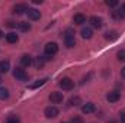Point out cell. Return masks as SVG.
Wrapping results in <instances>:
<instances>
[{
    "mask_svg": "<svg viewBox=\"0 0 125 123\" xmlns=\"http://www.w3.org/2000/svg\"><path fill=\"white\" fill-rule=\"evenodd\" d=\"M44 51H45V60H51L57 52H58V44H55V42H48L47 45H45V48H44Z\"/></svg>",
    "mask_w": 125,
    "mask_h": 123,
    "instance_id": "obj_1",
    "label": "cell"
},
{
    "mask_svg": "<svg viewBox=\"0 0 125 123\" xmlns=\"http://www.w3.org/2000/svg\"><path fill=\"white\" fill-rule=\"evenodd\" d=\"M64 44L67 48H73L76 45V39H74V31L73 29H67L64 32Z\"/></svg>",
    "mask_w": 125,
    "mask_h": 123,
    "instance_id": "obj_2",
    "label": "cell"
},
{
    "mask_svg": "<svg viewBox=\"0 0 125 123\" xmlns=\"http://www.w3.org/2000/svg\"><path fill=\"white\" fill-rule=\"evenodd\" d=\"M13 77H15L16 80H19V81H26V80H28V74H26V71L22 70V68H15V70H13Z\"/></svg>",
    "mask_w": 125,
    "mask_h": 123,
    "instance_id": "obj_3",
    "label": "cell"
},
{
    "mask_svg": "<svg viewBox=\"0 0 125 123\" xmlns=\"http://www.w3.org/2000/svg\"><path fill=\"white\" fill-rule=\"evenodd\" d=\"M60 87H61L62 90H71L73 87H74V81L71 80V78H68V77H64L60 80Z\"/></svg>",
    "mask_w": 125,
    "mask_h": 123,
    "instance_id": "obj_4",
    "label": "cell"
},
{
    "mask_svg": "<svg viewBox=\"0 0 125 123\" xmlns=\"http://www.w3.org/2000/svg\"><path fill=\"white\" fill-rule=\"evenodd\" d=\"M44 114H45V117H48V119H55V117L58 116V109H57L55 106H50V107H47V109L44 110Z\"/></svg>",
    "mask_w": 125,
    "mask_h": 123,
    "instance_id": "obj_5",
    "label": "cell"
},
{
    "mask_svg": "<svg viewBox=\"0 0 125 123\" xmlns=\"http://www.w3.org/2000/svg\"><path fill=\"white\" fill-rule=\"evenodd\" d=\"M50 101L51 103H54V104H58V103H62V100H64V96H62V93H58V91H52L50 94Z\"/></svg>",
    "mask_w": 125,
    "mask_h": 123,
    "instance_id": "obj_6",
    "label": "cell"
},
{
    "mask_svg": "<svg viewBox=\"0 0 125 123\" xmlns=\"http://www.w3.org/2000/svg\"><path fill=\"white\" fill-rule=\"evenodd\" d=\"M28 12V6L25 3H19V4H15L13 6V13L15 15H23Z\"/></svg>",
    "mask_w": 125,
    "mask_h": 123,
    "instance_id": "obj_7",
    "label": "cell"
},
{
    "mask_svg": "<svg viewBox=\"0 0 125 123\" xmlns=\"http://www.w3.org/2000/svg\"><path fill=\"white\" fill-rule=\"evenodd\" d=\"M119 98H121V94L118 91H109L106 94V100H108L109 103H116Z\"/></svg>",
    "mask_w": 125,
    "mask_h": 123,
    "instance_id": "obj_8",
    "label": "cell"
},
{
    "mask_svg": "<svg viewBox=\"0 0 125 123\" xmlns=\"http://www.w3.org/2000/svg\"><path fill=\"white\" fill-rule=\"evenodd\" d=\"M26 15H28V18H29L31 20H38V19L41 18V12L36 10V9H28Z\"/></svg>",
    "mask_w": 125,
    "mask_h": 123,
    "instance_id": "obj_9",
    "label": "cell"
},
{
    "mask_svg": "<svg viewBox=\"0 0 125 123\" xmlns=\"http://www.w3.org/2000/svg\"><path fill=\"white\" fill-rule=\"evenodd\" d=\"M89 23H90L93 28H96V29H100V28H102V19H100L99 16H92V18L89 19Z\"/></svg>",
    "mask_w": 125,
    "mask_h": 123,
    "instance_id": "obj_10",
    "label": "cell"
},
{
    "mask_svg": "<svg viewBox=\"0 0 125 123\" xmlns=\"http://www.w3.org/2000/svg\"><path fill=\"white\" fill-rule=\"evenodd\" d=\"M94 110H96V107H94V104H93V103H86V104H83V106H82V112H83L84 114L93 113Z\"/></svg>",
    "mask_w": 125,
    "mask_h": 123,
    "instance_id": "obj_11",
    "label": "cell"
},
{
    "mask_svg": "<svg viewBox=\"0 0 125 123\" xmlns=\"http://www.w3.org/2000/svg\"><path fill=\"white\" fill-rule=\"evenodd\" d=\"M9 70H10V62L7 60L0 61V74H6V72H9Z\"/></svg>",
    "mask_w": 125,
    "mask_h": 123,
    "instance_id": "obj_12",
    "label": "cell"
},
{
    "mask_svg": "<svg viewBox=\"0 0 125 123\" xmlns=\"http://www.w3.org/2000/svg\"><path fill=\"white\" fill-rule=\"evenodd\" d=\"M73 22H74L76 25H83V23H86V16L82 15V13H77V15H74Z\"/></svg>",
    "mask_w": 125,
    "mask_h": 123,
    "instance_id": "obj_13",
    "label": "cell"
},
{
    "mask_svg": "<svg viewBox=\"0 0 125 123\" xmlns=\"http://www.w3.org/2000/svg\"><path fill=\"white\" fill-rule=\"evenodd\" d=\"M80 35H82V38L83 39H90L92 38V35H93V32H92V29L90 28H82V31H80Z\"/></svg>",
    "mask_w": 125,
    "mask_h": 123,
    "instance_id": "obj_14",
    "label": "cell"
},
{
    "mask_svg": "<svg viewBox=\"0 0 125 123\" xmlns=\"http://www.w3.org/2000/svg\"><path fill=\"white\" fill-rule=\"evenodd\" d=\"M32 62H33V58H32L31 55H23V57L21 58V64H22V67H31Z\"/></svg>",
    "mask_w": 125,
    "mask_h": 123,
    "instance_id": "obj_15",
    "label": "cell"
},
{
    "mask_svg": "<svg viewBox=\"0 0 125 123\" xmlns=\"http://www.w3.org/2000/svg\"><path fill=\"white\" fill-rule=\"evenodd\" d=\"M6 41H7L9 44H16V42L19 41V36H18L15 32H9V33L6 35Z\"/></svg>",
    "mask_w": 125,
    "mask_h": 123,
    "instance_id": "obj_16",
    "label": "cell"
},
{
    "mask_svg": "<svg viewBox=\"0 0 125 123\" xmlns=\"http://www.w3.org/2000/svg\"><path fill=\"white\" fill-rule=\"evenodd\" d=\"M47 81H48V78H41V80H38L36 83H33V84H31V86H29V88H31V90H35V88H38V87L44 86V84H45Z\"/></svg>",
    "mask_w": 125,
    "mask_h": 123,
    "instance_id": "obj_17",
    "label": "cell"
},
{
    "mask_svg": "<svg viewBox=\"0 0 125 123\" xmlns=\"http://www.w3.org/2000/svg\"><path fill=\"white\" fill-rule=\"evenodd\" d=\"M105 38H106L108 41H115V39H118V32H115V31L108 32V33L105 35Z\"/></svg>",
    "mask_w": 125,
    "mask_h": 123,
    "instance_id": "obj_18",
    "label": "cell"
},
{
    "mask_svg": "<svg viewBox=\"0 0 125 123\" xmlns=\"http://www.w3.org/2000/svg\"><path fill=\"white\" fill-rule=\"evenodd\" d=\"M68 104H70V106H79V104H82V98H80L79 96L71 97V98H70V101H68Z\"/></svg>",
    "mask_w": 125,
    "mask_h": 123,
    "instance_id": "obj_19",
    "label": "cell"
},
{
    "mask_svg": "<svg viewBox=\"0 0 125 123\" xmlns=\"http://www.w3.org/2000/svg\"><path fill=\"white\" fill-rule=\"evenodd\" d=\"M9 98V90L6 87H0V100H6Z\"/></svg>",
    "mask_w": 125,
    "mask_h": 123,
    "instance_id": "obj_20",
    "label": "cell"
},
{
    "mask_svg": "<svg viewBox=\"0 0 125 123\" xmlns=\"http://www.w3.org/2000/svg\"><path fill=\"white\" fill-rule=\"evenodd\" d=\"M18 26H19L21 31H23V32L31 31V25H29L28 22H21V23H18Z\"/></svg>",
    "mask_w": 125,
    "mask_h": 123,
    "instance_id": "obj_21",
    "label": "cell"
},
{
    "mask_svg": "<svg viewBox=\"0 0 125 123\" xmlns=\"http://www.w3.org/2000/svg\"><path fill=\"white\" fill-rule=\"evenodd\" d=\"M6 123H21V120H19V117L18 116H9L7 117V120H6Z\"/></svg>",
    "mask_w": 125,
    "mask_h": 123,
    "instance_id": "obj_22",
    "label": "cell"
},
{
    "mask_svg": "<svg viewBox=\"0 0 125 123\" xmlns=\"http://www.w3.org/2000/svg\"><path fill=\"white\" fill-rule=\"evenodd\" d=\"M118 60L125 62V49H121V51L118 52Z\"/></svg>",
    "mask_w": 125,
    "mask_h": 123,
    "instance_id": "obj_23",
    "label": "cell"
},
{
    "mask_svg": "<svg viewBox=\"0 0 125 123\" xmlns=\"http://www.w3.org/2000/svg\"><path fill=\"white\" fill-rule=\"evenodd\" d=\"M106 6L115 7V6H118V1H116V0H106Z\"/></svg>",
    "mask_w": 125,
    "mask_h": 123,
    "instance_id": "obj_24",
    "label": "cell"
},
{
    "mask_svg": "<svg viewBox=\"0 0 125 123\" xmlns=\"http://www.w3.org/2000/svg\"><path fill=\"white\" fill-rule=\"evenodd\" d=\"M71 123H84V122H83V119H82V117H79V116H74V117L71 119Z\"/></svg>",
    "mask_w": 125,
    "mask_h": 123,
    "instance_id": "obj_25",
    "label": "cell"
},
{
    "mask_svg": "<svg viewBox=\"0 0 125 123\" xmlns=\"http://www.w3.org/2000/svg\"><path fill=\"white\" fill-rule=\"evenodd\" d=\"M42 65H44V60H42V57H38V58H36V67L41 68Z\"/></svg>",
    "mask_w": 125,
    "mask_h": 123,
    "instance_id": "obj_26",
    "label": "cell"
},
{
    "mask_svg": "<svg viewBox=\"0 0 125 123\" xmlns=\"http://www.w3.org/2000/svg\"><path fill=\"white\" fill-rule=\"evenodd\" d=\"M121 15H122V18H125V3L124 4H121V12H119Z\"/></svg>",
    "mask_w": 125,
    "mask_h": 123,
    "instance_id": "obj_27",
    "label": "cell"
},
{
    "mask_svg": "<svg viewBox=\"0 0 125 123\" xmlns=\"http://www.w3.org/2000/svg\"><path fill=\"white\" fill-rule=\"evenodd\" d=\"M7 26H9V28H15L16 23H13V22H7Z\"/></svg>",
    "mask_w": 125,
    "mask_h": 123,
    "instance_id": "obj_28",
    "label": "cell"
},
{
    "mask_svg": "<svg viewBox=\"0 0 125 123\" xmlns=\"http://www.w3.org/2000/svg\"><path fill=\"white\" fill-rule=\"evenodd\" d=\"M121 123H125V113H121Z\"/></svg>",
    "mask_w": 125,
    "mask_h": 123,
    "instance_id": "obj_29",
    "label": "cell"
},
{
    "mask_svg": "<svg viewBox=\"0 0 125 123\" xmlns=\"http://www.w3.org/2000/svg\"><path fill=\"white\" fill-rule=\"evenodd\" d=\"M121 75H122V77L125 78V67L122 68V70H121Z\"/></svg>",
    "mask_w": 125,
    "mask_h": 123,
    "instance_id": "obj_30",
    "label": "cell"
},
{
    "mask_svg": "<svg viewBox=\"0 0 125 123\" xmlns=\"http://www.w3.org/2000/svg\"><path fill=\"white\" fill-rule=\"evenodd\" d=\"M33 3H35V4H41V3H42V0H33Z\"/></svg>",
    "mask_w": 125,
    "mask_h": 123,
    "instance_id": "obj_31",
    "label": "cell"
},
{
    "mask_svg": "<svg viewBox=\"0 0 125 123\" xmlns=\"http://www.w3.org/2000/svg\"><path fill=\"white\" fill-rule=\"evenodd\" d=\"M1 38H3V32L0 31V39H1Z\"/></svg>",
    "mask_w": 125,
    "mask_h": 123,
    "instance_id": "obj_32",
    "label": "cell"
},
{
    "mask_svg": "<svg viewBox=\"0 0 125 123\" xmlns=\"http://www.w3.org/2000/svg\"><path fill=\"white\" fill-rule=\"evenodd\" d=\"M0 83H1V80H0Z\"/></svg>",
    "mask_w": 125,
    "mask_h": 123,
    "instance_id": "obj_33",
    "label": "cell"
}]
</instances>
